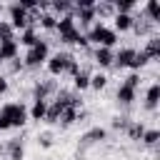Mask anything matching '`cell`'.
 <instances>
[{
  "label": "cell",
  "mask_w": 160,
  "mask_h": 160,
  "mask_svg": "<svg viewBox=\"0 0 160 160\" xmlns=\"http://www.w3.org/2000/svg\"><path fill=\"white\" fill-rule=\"evenodd\" d=\"M88 35V42H95V48H108V50H112L115 45H118V32L112 30V28H108L105 22H92V28L85 32Z\"/></svg>",
  "instance_id": "6da1fadb"
},
{
  "label": "cell",
  "mask_w": 160,
  "mask_h": 160,
  "mask_svg": "<svg viewBox=\"0 0 160 160\" xmlns=\"http://www.w3.org/2000/svg\"><path fill=\"white\" fill-rule=\"evenodd\" d=\"M48 58H50V45H48V40H38L32 48H28V52H25V58H22V68H40V65L48 62Z\"/></svg>",
  "instance_id": "7a4b0ae2"
},
{
  "label": "cell",
  "mask_w": 160,
  "mask_h": 160,
  "mask_svg": "<svg viewBox=\"0 0 160 160\" xmlns=\"http://www.w3.org/2000/svg\"><path fill=\"white\" fill-rule=\"evenodd\" d=\"M0 115L10 122V128H22L30 118H28V108L22 102H5L0 108Z\"/></svg>",
  "instance_id": "3957f363"
},
{
  "label": "cell",
  "mask_w": 160,
  "mask_h": 160,
  "mask_svg": "<svg viewBox=\"0 0 160 160\" xmlns=\"http://www.w3.org/2000/svg\"><path fill=\"white\" fill-rule=\"evenodd\" d=\"M8 12H10V25H12V30L15 32H22L25 28H30V18H28V10L20 5V2H15V5H10L8 8Z\"/></svg>",
  "instance_id": "277c9868"
},
{
  "label": "cell",
  "mask_w": 160,
  "mask_h": 160,
  "mask_svg": "<svg viewBox=\"0 0 160 160\" xmlns=\"http://www.w3.org/2000/svg\"><path fill=\"white\" fill-rule=\"evenodd\" d=\"M70 60H72V55L70 52H55V55H50L48 58V72L52 75V78H58V75H65V70H68V65H70Z\"/></svg>",
  "instance_id": "5b68a950"
},
{
  "label": "cell",
  "mask_w": 160,
  "mask_h": 160,
  "mask_svg": "<svg viewBox=\"0 0 160 160\" xmlns=\"http://www.w3.org/2000/svg\"><path fill=\"white\" fill-rule=\"evenodd\" d=\"M132 25H135L132 12H115L112 15V30L115 32H128V30H132Z\"/></svg>",
  "instance_id": "8992f818"
},
{
  "label": "cell",
  "mask_w": 160,
  "mask_h": 160,
  "mask_svg": "<svg viewBox=\"0 0 160 160\" xmlns=\"http://www.w3.org/2000/svg\"><path fill=\"white\" fill-rule=\"evenodd\" d=\"M50 92H58L55 82H52V80H40V82H35V88H32V100H48V102H50Z\"/></svg>",
  "instance_id": "52a82bcc"
},
{
  "label": "cell",
  "mask_w": 160,
  "mask_h": 160,
  "mask_svg": "<svg viewBox=\"0 0 160 160\" xmlns=\"http://www.w3.org/2000/svg\"><path fill=\"white\" fill-rule=\"evenodd\" d=\"M18 52H20L18 40H0V65H2V62L15 60V58H18Z\"/></svg>",
  "instance_id": "ba28073f"
},
{
  "label": "cell",
  "mask_w": 160,
  "mask_h": 160,
  "mask_svg": "<svg viewBox=\"0 0 160 160\" xmlns=\"http://www.w3.org/2000/svg\"><path fill=\"white\" fill-rule=\"evenodd\" d=\"M92 60L98 68H110L112 60H115V50H108V48H95L92 52Z\"/></svg>",
  "instance_id": "9c48e42d"
},
{
  "label": "cell",
  "mask_w": 160,
  "mask_h": 160,
  "mask_svg": "<svg viewBox=\"0 0 160 160\" xmlns=\"http://www.w3.org/2000/svg\"><path fill=\"white\" fill-rule=\"evenodd\" d=\"M160 102V82H150L148 90H145V108L148 110H155Z\"/></svg>",
  "instance_id": "30bf717a"
},
{
  "label": "cell",
  "mask_w": 160,
  "mask_h": 160,
  "mask_svg": "<svg viewBox=\"0 0 160 160\" xmlns=\"http://www.w3.org/2000/svg\"><path fill=\"white\" fill-rule=\"evenodd\" d=\"M142 15H145L148 22L158 25V22H160V2H158V0H148L145 8H142Z\"/></svg>",
  "instance_id": "8fae6325"
},
{
  "label": "cell",
  "mask_w": 160,
  "mask_h": 160,
  "mask_svg": "<svg viewBox=\"0 0 160 160\" xmlns=\"http://www.w3.org/2000/svg\"><path fill=\"white\" fill-rule=\"evenodd\" d=\"M132 58H135V48H120V50L115 52L112 65H115V68H128V65L132 62Z\"/></svg>",
  "instance_id": "7c38bea8"
},
{
  "label": "cell",
  "mask_w": 160,
  "mask_h": 160,
  "mask_svg": "<svg viewBox=\"0 0 160 160\" xmlns=\"http://www.w3.org/2000/svg\"><path fill=\"white\" fill-rule=\"evenodd\" d=\"M45 112H48V100H32V105L28 108V118L30 120H45Z\"/></svg>",
  "instance_id": "4fadbf2b"
},
{
  "label": "cell",
  "mask_w": 160,
  "mask_h": 160,
  "mask_svg": "<svg viewBox=\"0 0 160 160\" xmlns=\"http://www.w3.org/2000/svg\"><path fill=\"white\" fill-rule=\"evenodd\" d=\"M108 138V130L105 128H90L80 140H82V145H92V142H100V140H105Z\"/></svg>",
  "instance_id": "5bb4252c"
},
{
  "label": "cell",
  "mask_w": 160,
  "mask_h": 160,
  "mask_svg": "<svg viewBox=\"0 0 160 160\" xmlns=\"http://www.w3.org/2000/svg\"><path fill=\"white\" fill-rule=\"evenodd\" d=\"M92 10H95V20H98V22H102L105 18H112V15H115L112 2H95Z\"/></svg>",
  "instance_id": "9a60e30c"
},
{
  "label": "cell",
  "mask_w": 160,
  "mask_h": 160,
  "mask_svg": "<svg viewBox=\"0 0 160 160\" xmlns=\"http://www.w3.org/2000/svg\"><path fill=\"white\" fill-rule=\"evenodd\" d=\"M60 35H68V32H72V30H78V22H75V18H72V12L70 15H62V18H58V28H55Z\"/></svg>",
  "instance_id": "2e32d148"
},
{
  "label": "cell",
  "mask_w": 160,
  "mask_h": 160,
  "mask_svg": "<svg viewBox=\"0 0 160 160\" xmlns=\"http://www.w3.org/2000/svg\"><path fill=\"white\" fill-rule=\"evenodd\" d=\"M135 95H138V90H132V88H128V85H122V82H120V88H118V92H115V98H118L120 105H132Z\"/></svg>",
  "instance_id": "e0dca14e"
},
{
  "label": "cell",
  "mask_w": 160,
  "mask_h": 160,
  "mask_svg": "<svg viewBox=\"0 0 160 160\" xmlns=\"http://www.w3.org/2000/svg\"><path fill=\"white\" fill-rule=\"evenodd\" d=\"M8 158L10 160H22L25 158V148H22V140L20 138H12L8 142Z\"/></svg>",
  "instance_id": "ac0fdd59"
},
{
  "label": "cell",
  "mask_w": 160,
  "mask_h": 160,
  "mask_svg": "<svg viewBox=\"0 0 160 160\" xmlns=\"http://www.w3.org/2000/svg\"><path fill=\"white\" fill-rule=\"evenodd\" d=\"M18 40V45H25V48H32L38 40H40V35L35 32V28H25L22 32H20V38H15Z\"/></svg>",
  "instance_id": "d6986e66"
},
{
  "label": "cell",
  "mask_w": 160,
  "mask_h": 160,
  "mask_svg": "<svg viewBox=\"0 0 160 160\" xmlns=\"http://www.w3.org/2000/svg\"><path fill=\"white\" fill-rule=\"evenodd\" d=\"M142 52H145L150 60H158V58H160V38H158V35H150V38H148V45L142 48Z\"/></svg>",
  "instance_id": "ffe728a7"
},
{
  "label": "cell",
  "mask_w": 160,
  "mask_h": 160,
  "mask_svg": "<svg viewBox=\"0 0 160 160\" xmlns=\"http://www.w3.org/2000/svg\"><path fill=\"white\" fill-rule=\"evenodd\" d=\"M72 85H75L78 92L88 90V88H90V72H88V70H80L78 75H72Z\"/></svg>",
  "instance_id": "44dd1931"
},
{
  "label": "cell",
  "mask_w": 160,
  "mask_h": 160,
  "mask_svg": "<svg viewBox=\"0 0 160 160\" xmlns=\"http://www.w3.org/2000/svg\"><path fill=\"white\" fill-rule=\"evenodd\" d=\"M158 140H160V130H158V128H145V132H142L140 142H142V145H148V148H155V145H158Z\"/></svg>",
  "instance_id": "7402d4cb"
},
{
  "label": "cell",
  "mask_w": 160,
  "mask_h": 160,
  "mask_svg": "<svg viewBox=\"0 0 160 160\" xmlns=\"http://www.w3.org/2000/svg\"><path fill=\"white\" fill-rule=\"evenodd\" d=\"M125 132H128V138H130V140H140V138H142V132H145V125H142L140 120H132V122H128Z\"/></svg>",
  "instance_id": "603a6c76"
},
{
  "label": "cell",
  "mask_w": 160,
  "mask_h": 160,
  "mask_svg": "<svg viewBox=\"0 0 160 160\" xmlns=\"http://www.w3.org/2000/svg\"><path fill=\"white\" fill-rule=\"evenodd\" d=\"M148 62H150V58H148V55H145L142 50H135V58H132V62H130L128 68H130L132 72H138V70H142V68H145Z\"/></svg>",
  "instance_id": "cb8c5ba5"
},
{
  "label": "cell",
  "mask_w": 160,
  "mask_h": 160,
  "mask_svg": "<svg viewBox=\"0 0 160 160\" xmlns=\"http://www.w3.org/2000/svg\"><path fill=\"white\" fill-rule=\"evenodd\" d=\"M60 112H62V105H58L55 100H50L48 102V112H45V122H58Z\"/></svg>",
  "instance_id": "d4e9b609"
},
{
  "label": "cell",
  "mask_w": 160,
  "mask_h": 160,
  "mask_svg": "<svg viewBox=\"0 0 160 160\" xmlns=\"http://www.w3.org/2000/svg\"><path fill=\"white\" fill-rule=\"evenodd\" d=\"M38 22H40L42 30H55V28H58V18H55L50 10H48V12H40V20H38Z\"/></svg>",
  "instance_id": "484cf974"
},
{
  "label": "cell",
  "mask_w": 160,
  "mask_h": 160,
  "mask_svg": "<svg viewBox=\"0 0 160 160\" xmlns=\"http://www.w3.org/2000/svg\"><path fill=\"white\" fill-rule=\"evenodd\" d=\"M78 112H80V110H75V108H62V112H60V120H58V122L68 128V125H72V122L78 120Z\"/></svg>",
  "instance_id": "4316f807"
},
{
  "label": "cell",
  "mask_w": 160,
  "mask_h": 160,
  "mask_svg": "<svg viewBox=\"0 0 160 160\" xmlns=\"http://www.w3.org/2000/svg\"><path fill=\"white\" fill-rule=\"evenodd\" d=\"M105 85H108V75H105V72H92V75H90V88H92V90L100 92Z\"/></svg>",
  "instance_id": "83f0119b"
},
{
  "label": "cell",
  "mask_w": 160,
  "mask_h": 160,
  "mask_svg": "<svg viewBox=\"0 0 160 160\" xmlns=\"http://www.w3.org/2000/svg\"><path fill=\"white\" fill-rule=\"evenodd\" d=\"M135 5H138L135 0H122V2L118 0V2H112L115 12H132V10H135Z\"/></svg>",
  "instance_id": "f1b7e54d"
},
{
  "label": "cell",
  "mask_w": 160,
  "mask_h": 160,
  "mask_svg": "<svg viewBox=\"0 0 160 160\" xmlns=\"http://www.w3.org/2000/svg\"><path fill=\"white\" fill-rule=\"evenodd\" d=\"M122 85H128V88L138 90V85H140V75H138V72H130V75L125 78V82H122Z\"/></svg>",
  "instance_id": "f546056e"
},
{
  "label": "cell",
  "mask_w": 160,
  "mask_h": 160,
  "mask_svg": "<svg viewBox=\"0 0 160 160\" xmlns=\"http://www.w3.org/2000/svg\"><path fill=\"white\" fill-rule=\"evenodd\" d=\"M40 145H42V148H50V145H52V135H50V132H42V135H40Z\"/></svg>",
  "instance_id": "4dcf8cb0"
},
{
  "label": "cell",
  "mask_w": 160,
  "mask_h": 160,
  "mask_svg": "<svg viewBox=\"0 0 160 160\" xmlns=\"http://www.w3.org/2000/svg\"><path fill=\"white\" fill-rule=\"evenodd\" d=\"M18 70H22V60H10V72H18Z\"/></svg>",
  "instance_id": "1f68e13d"
},
{
  "label": "cell",
  "mask_w": 160,
  "mask_h": 160,
  "mask_svg": "<svg viewBox=\"0 0 160 160\" xmlns=\"http://www.w3.org/2000/svg\"><path fill=\"white\" fill-rule=\"evenodd\" d=\"M8 88H10L8 78H5V75H0V95H5V92H8Z\"/></svg>",
  "instance_id": "d6a6232c"
},
{
  "label": "cell",
  "mask_w": 160,
  "mask_h": 160,
  "mask_svg": "<svg viewBox=\"0 0 160 160\" xmlns=\"http://www.w3.org/2000/svg\"><path fill=\"white\" fill-rule=\"evenodd\" d=\"M0 10H2V2H0Z\"/></svg>",
  "instance_id": "836d02e7"
}]
</instances>
